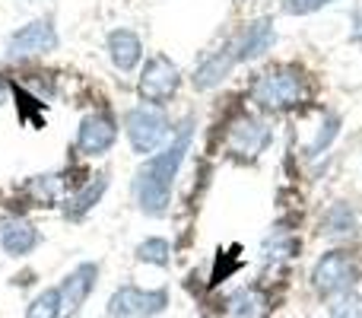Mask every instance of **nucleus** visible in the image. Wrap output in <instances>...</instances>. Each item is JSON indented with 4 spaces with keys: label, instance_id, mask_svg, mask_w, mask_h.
I'll use <instances>...</instances> for the list:
<instances>
[{
    "label": "nucleus",
    "instance_id": "obj_1",
    "mask_svg": "<svg viewBox=\"0 0 362 318\" xmlns=\"http://www.w3.org/2000/svg\"><path fill=\"white\" fill-rule=\"evenodd\" d=\"M191 137H194V121L187 118L185 125L175 131L172 144H165L159 153H153L144 166L134 175V198L137 207L146 217H163L172 204V185H175V175L185 162V153L191 150Z\"/></svg>",
    "mask_w": 362,
    "mask_h": 318
},
{
    "label": "nucleus",
    "instance_id": "obj_2",
    "mask_svg": "<svg viewBox=\"0 0 362 318\" xmlns=\"http://www.w3.org/2000/svg\"><path fill=\"white\" fill-rule=\"evenodd\" d=\"M251 99H255L257 108H264V112H293V108H299L302 102L308 99L305 74H302L296 64L267 67L251 83Z\"/></svg>",
    "mask_w": 362,
    "mask_h": 318
},
{
    "label": "nucleus",
    "instance_id": "obj_3",
    "mask_svg": "<svg viewBox=\"0 0 362 318\" xmlns=\"http://www.w3.org/2000/svg\"><path fill=\"white\" fill-rule=\"evenodd\" d=\"M124 131L127 140H131L134 153L140 157H153V153L163 150V144L169 140L172 125H169V115L156 106H137L124 115Z\"/></svg>",
    "mask_w": 362,
    "mask_h": 318
},
{
    "label": "nucleus",
    "instance_id": "obj_4",
    "mask_svg": "<svg viewBox=\"0 0 362 318\" xmlns=\"http://www.w3.org/2000/svg\"><path fill=\"white\" fill-rule=\"evenodd\" d=\"M359 280V264L350 258V251H325V255L315 261L312 268V287L318 296H344V293H353Z\"/></svg>",
    "mask_w": 362,
    "mask_h": 318
},
{
    "label": "nucleus",
    "instance_id": "obj_5",
    "mask_svg": "<svg viewBox=\"0 0 362 318\" xmlns=\"http://www.w3.org/2000/svg\"><path fill=\"white\" fill-rule=\"evenodd\" d=\"M169 309V290L165 287H134V283H124L118 287L105 302L108 318H153L163 315Z\"/></svg>",
    "mask_w": 362,
    "mask_h": 318
},
{
    "label": "nucleus",
    "instance_id": "obj_6",
    "mask_svg": "<svg viewBox=\"0 0 362 318\" xmlns=\"http://www.w3.org/2000/svg\"><path fill=\"white\" fill-rule=\"evenodd\" d=\"M178 86H181V70L165 55H153L150 61L144 64V70H140L137 93L146 106L163 108L165 102L178 93Z\"/></svg>",
    "mask_w": 362,
    "mask_h": 318
},
{
    "label": "nucleus",
    "instance_id": "obj_7",
    "mask_svg": "<svg viewBox=\"0 0 362 318\" xmlns=\"http://www.w3.org/2000/svg\"><path fill=\"white\" fill-rule=\"evenodd\" d=\"M99 283V264L95 261H83L57 283V296H61V318H76L83 306L89 302V296L95 293Z\"/></svg>",
    "mask_w": 362,
    "mask_h": 318
},
{
    "label": "nucleus",
    "instance_id": "obj_8",
    "mask_svg": "<svg viewBox=\"0 0 362 318\" xmlns=\"http://www.w3.org/2000/svg\"><path fill=\"white\" fill-rule=\"evenodd\" d=\"M61 45L57 38V29L51 23V16L32 19L23 29H16L10 38H6V55L10 57H25V55H48Z\"/></svg>",
    "mask_w": 362,
    "mask_h": 318
},
{
    "label": "nucleus",
    "instance_id": "obj_9",
    "mask_svg": "<svg viewBox=\"0 0 362 318\" xmlns=\"http://www.w3.org/2000/svg\"><path fill=\"white\" fill-rule=\"evenodd\" d=\"M270 127L267 121L255 118V115H238L235 121L229 125V134H226V144L235 157H251L255 159L257 153H264L270 147Z\"/></svg>",
    "mask_w": 362,
    "mask_h": 318
},
{
    "label": "nucleus",
    "instance_id": "obj_10",
    "mask_svg": "<svg viewBox=\"0 0 362 318\" xmlns=\"http://www.w3.org/2000/svg\"><path fill=\"white\" fill-rule=\"evenodd\" d=\"M118 140V125H115L112 115L105 112H93L80 121V131H76V150L83 157H102L108 153Z\"/></svg>",
    "mask_w": 362,
    "mask_h": 318
},
{
    "label": "nucleus",
    "instance_id": "obj_11",
    "mask_svg": "<svg viewBox=\"0 0 362 318\" xmlns=\"http://www.w3.org/2000/svg\"><path fill=\"white\" fill-rule=\"evenodd\" d=\"M276 42V29H274V19L261 16V19H251L248 25H242L238 35H232V48H235L238 64L245 61H257L261 55H267Z\"/></svg>",
    "mask_w": 362,
    "mask_h": 318
},
{
    "label": "nucleus",
    "instance_id": "obj_12",
    "mask_svg": "<svg viewBox=\"0 0 362 318\" xmlns=\"http://www.w3.org/2000/svg\"><path fill=\"white\" fill-rule=\"evenodd\" d=\"M219 315L223 318H267L270 315V296L264 293L261 287H255V283L238 287L223 300Z\"/></svg>",
    "mask_w": 362,
    "mask_h": 318
},
{
    "label": "nucleus",
    "instance_id": "obj_13",
    "mask_svg": "<svg viewBox=\"0 0 362 318\" xmlns=\"http://www.w3.org/2000/svg\"><path fill=\"white\" fill-rule=\"evenodd\" d=\"M42 242V232L23 217H10L0 223V249L10 258H25L38 249Z\"/></svg>",
    "mask_w": 362,
    "mask_h": 318
},
{
    "label": "nucleus",
    "instance_id": "obj_14",
    "mask_svg": "<svg viewBox=\"0 0 362 318\" xmlns=\"http://www.w3.org/2000/svg\"><path fill=\"white\" fill-rule=\"evenodd\" d=\"M235 64H238V57H235V48H232V38H229L223 48H216L197 70H194L191 83L197 89H213V86H219V83L232 74V67H235Z\"/></svg>",
    "mask_w": 362,
    "mask_h": 318
},
{
    "label": "nucleus",
    "instance_id": "obj_15",
    "mask_svg": "<svg viewBox=\"0 0 362 318\" xmlns=\"http://www.w3.org/2000/svg\"><path fill=\"white\" fill-rule=\"evenodd\" d=\"M105 48H108V57L118 70H134L144 57V42L134 29H115L108 32L105 38Z\"/></svg>",
    "mask_w": 362,
    "mask_h": 318
},
{
    "label": "nucleus",
    "instance_id": "obj_16",
    "mask_svg": "<svg viewBox=\"0 0 362 318\" xmlns=\"http://www.w3.org/2000/svg\"><path fill=\"white\" fill-rule=\"evenodd\" d=\"M105 188H108V175H105V172L93 175V178H89L86 185H83L80 191L74 194V198H70V204H67V217H70V220H80V217H86V213L93 210V207L102 200V194H105Z\"/></svg>",
    "mask_w": 362,
    "mask_h": 318
},
{
    "label": "nucleus",
    "instance_id": "obj_17",
    "mask_svg": "<svg viewBox=\"0 0 362 318\" xmlns=\"http://www.w3.org/2000/svg\"><path fill=\"white\" fill-rule=\"evenodd\" d=\"M356 226H359V220H356V210H353L346 200H337V204H331L325 210V217H321V232L325 236H353L356 232Z\"/></svg>",
    "mask_w": 362,
    "mask_h": 318
},
{
    "label": "nucleus",
    "instance_id": "obj_18",
    "mask_svg": "<svg viewBox=\"0 0 362 318\" xmlns=\"http://www.w3.org/2000/svg\"><path fill=\"white\" fill-rule=\"evenodd\" d=\"M137 261H144V264H156V268H165V264L172 261V245H169V239H163V236H150V239H144V242L137 245Z\"/></svg>",
    "mask_w": 362,
    "mask_h": 318
},
{
    "label": "nucleus",
    "instance_id": "obj_19",
    "mask_svg": "<svg viewBox=\"0 0 362 318\" xmlns=\"http://www.w3.org/2000/svg\"><path fill=\"white\" fill-rule=\"evenodd\" d=\"M23 318H61V296H57V287H48L32 296Z\"/></svg>",
    "mask_w": 362,
    "mask_h": 318
},
{
    "label": "nucleus",
    "instance_id": "obj_20",
    "mask_svg": "<svg viewBox=\"0 0 362 318\" xmlns=\"http://www.w3.org/2000/svg\"><path fill=\"white\" fill-rule=\"evenodd\" d=\"M299 251V242L286 232H274V236L264 242V261L267 264H280V261H289V258Z\"/></svg>",
    "mask_w": 362,
    "mask_h": 318
},
{
    "label": "nucleus",
    "instance_id": "obj_21",
    "mask_svg": "<svg viewBox=\"0 0 362 318\" xmlns=\"http://www.w3.org/2000/svg\"><path fill=\"white\" fill-rule=\"evenodd\" d=\"M340 134V115H334V112H327L325 118H321V125H318V134H315V140L308 144V157H321V153L327 150V147L334 144V137Z\"/></svg>",
    "mask_w": 362,
    "mask_h": 318
},
{
    "label": "nucleus",
    "instance_id": "obj_22",
    "mask_svg": "<svg viewBox=\"0 0 362 318\" xmlns=\"http://www.w3.org/2000/svg\"><path fill=\"white\" fill-rule=\"evenodd\" d=\"M327 318H362V296L359 293H344L331 302Z\"/></svg>",
    "mask_w": 362,
    "mask_h": 318
},
{
    "label": "nucleus",
    "instance_id": "obj_23",
    "mask_svg": "<svg viewBox=\"0 0 362 318\" xmlns=\"http://www.w3.org/2000/svg\"><path fill=\"white\" fill-rule=\"evenodd\" d=\"M327 4H337V0H283V10L289 16H308V13H318Z\"/></svg>",
    "mask_w": 362,
    "mask_h": 318
},
{
    "label": "nucleus",
    "instance_id": "obj_24",
    "mask_svg": "<svg viewBox=\"0 0 362 318\" xmlns=\"http://www.w3.org/2000/svg\"><path fill=\"white\" fill-rule=\"evenodd\" d=\"M350 42L356 45V48H362V10H353V19H350Z\"/></svg>",
    "mask_w": 362,
    "mask_h": 318
},
{
    "label": "nucleus",
    "instance_id": "obj_25",
    "mask_svg": "<svg viewBox=\"0 0 362 318\" xmlns=\"http://www.w3.org/2000/svg\"><path fill=\"white\" fill-rule=\"evenodd\" d=\"M4 102H6V86L0 83V106H4Z\"/></svg>",
    "mask_w": 362,
    "mask_h": 318
}]
</instances>
